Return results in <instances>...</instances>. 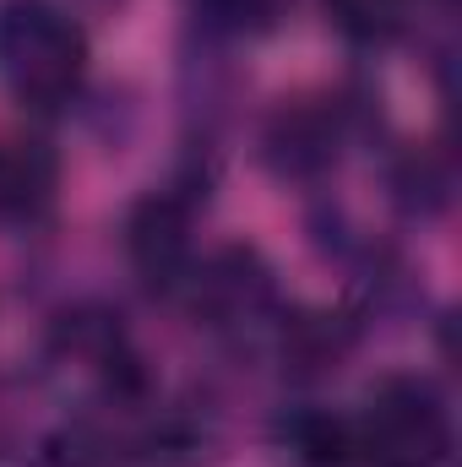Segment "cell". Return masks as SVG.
<instances>
[{
    "label": "cell",
    "mask_w": 462,
    "mask_h": 467,
    "mask_svg": "<svg viewBox=\"0 0 462 467\" xmlns=\"http://www.w3.org/2000/svg\"><path fill=\"white\" fill-rule=\"evenodd\" d=\"M353 467H457L452 402L430 375L392 369L348 413Z\"/></svg>",
    "instance_id": "cell-3"
},
{
    "label": "cell",
    "mask_w": 462,
    "mask_h": 467,
    "mask_svg": "<svg viewBox=\"0 0 462 467\" xmlns=\"http://www.w3.org/2000/svg\"><path fill=\"white\" fill-rule=\"evenodd\" d=\"M289 11H294V0H185L191 38L213 44V49H234V44L278 33Z\"/></svg>",
    "instance_id": "cell-9"
},
{
    "label": "cell",
    "mask_w": 462,
    "mask_h": 467,
    "mask_svg": "<svg viewBox=\"0 0 462 467\" xmlns=\"http://www.w3.org/2000/svg\"><path fill=\"white\" fill-rule=\"evenodd\" d=\"M207 185L196 174H174L163 191H147L125 213V261L136 283L158 299H174L191 261H196V213L207 207Z\"/></svg>",
    "instance_id": "cell-4"
},
{
    "label": "cell",
    "mask_w": 462,
    "mask_h": 467,
    "mask_svg": "<svg viewBox=\"0 0 462 467\" xmlns=\"http://www.w3.org/2000/svg\"><path fill=\"white\" fill-rule=\"evenodd\" d=\"M370 125L359 99H289L261 125V163L283 185H321L338 174L353 136Z\"/></svg>",
    "instance_id": "cell-5"
},
{
    "label": "cell",
    "mask_w": 462,
    "mask_h": 467,
    "mask_svg": "<svg viewBox=\"0 0 462 467\" xmlns=\"http://www.w3.org/2000/svg\"><path fill=\"white\" fill-rule=\"evenodd\" d=\"M191 321L224 343L229 353L245 358H267L283 343L289 327V299L278 288V272L267 266V255L256 244H218V250H196L180 294H174Z\"/></svg>",
    "instance_id": "cell-2"
},
{
    "label": "cell",
    "mask_w": 462,
    "mask_h": 467,
    "mask_svg": "<svg viewBox=\"0 0 462 467\" xmlns=\"http://www.w3.org/2000/svg\"><path fill=\"white\" fill-rule=\"evenodd\" d=\"M272 441L294 467H353L348 413L327 402H289L272 424Z\"/></svg>",
    "instance_id": "cell-8"
},
{
    "label": "cell",
    "mask_w": 462,
    "mask_h": 467,
    "mask_svg": "<svg viewBox=\"0 0 462 467\" xmlns=\"http://www.w3.org/2000/svg\"><path fill=\"white\" fill-rule=\"evenodd\" d=\"M60 191V152L44 136H0V223H44Z\"/></svg>",
    "instance_id": "cell-6"
},
{
    "label": "cell",
    "mask_w": 462,
    "mask_h": 467,
    "mask_svg": "<svg viewBox=\"0 0 462 467\" xmlns=\"http://www.w3.org/2000/svg\"><path fill=\"white\" fill-rule=\"evenodd\" d=\"M93 44L60 0H0V88L33 119L66 115L88 88Z\"/></svg>",
    "instance_id": "cell-1"
},
{
    "label": "cell",
    "mask_w": 462,
    "mask_h": 467,
    "mask_svg": "<svg viewBox=\"0 0 462 467\" xmlns=\"http://www.w3.org/2000/svg\"><path fill=\"white\" fill-rule=\"evenodd\" d=\"M430 5H446V0H321L338 38L353 49H370V55H386V49L419 38V22Z\"/></svg>",
    "instance_id": "cell-7"
}]
</instances>
